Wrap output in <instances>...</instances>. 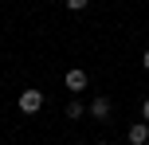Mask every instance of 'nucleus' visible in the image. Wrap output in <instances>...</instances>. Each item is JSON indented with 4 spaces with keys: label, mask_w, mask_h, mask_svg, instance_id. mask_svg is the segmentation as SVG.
Instances as JSON below:
<instances>
[{
    "label": "nucleus",
    "mask_w": 149,
    "mask_h": 145,
    "mask_svg": "<svg viewBox=\"0 0 149 145\" xmlns=\"http://www.w3.org/2000/svg\"><path fill=\"white\" fill-rule=\"evenodd\" d=\"M141 67H145V71H149V51H145V55H141Z\"/></svg>",
    "instance_id": "8"
},
{
    "label": "nucleus",
    "mask_w": 149,
    "mask_h": 145,
    "mask_svg": "<svg viewBox=\"0 0 149 145\" xmlns=\"http://www.w3.org/2000/svg\"><path fill=\"white\" fill-rule=\"evenodd\" d=\"M67 90L71 94H82V90H86V71H82V67H71L67 71Z\"/></svg>",
    "instance_id": "3"
},
{
    "label": "nucleus",
    "mask_w": 149,
    "mask_h": 145,
    "mask_svg": "<svg viewBox=\"0 0 149 145\" xmlns=\"http://www.w3.org/2000/svg\"><path fill=\"white\" fill-rule=\"evenodd\" d=\"M126 141H130V145H145V141H149V122H145V118L126 130Z\"/></svg>",
    "instance_id": "2"
},
{
    "label": "nucleus",
    "mask_w": 149,
    "mask_h": 145,
    "mask_svg": "<svg viewBox=\"0 0 149 145\" xmlns=\"http://www.w3.org/2000/svg\"><path fill=\"white\" fill-rule=\"evenodd\" d=\"M110 98H106V94H98L94 102H90V118H94V122H106V118H110Z\"/></svg>",
    "instance_id": "4"
},
{
    "label": "nucleus",
    "mask_w": 149,
    "mask_h": 145,
    "mask_svg": "<svg viewBox=\"0 0 149 145\" xmlns=\"http://www.w3.org/2000/svg\"><path fill=\"white\" fill-rule=\"evenodd\" d=\"M63 4H67V8H71V12H82V8H86V4H90V0H63Z\"/></svg>",
    "instance_id": "6"
},
{
    "label": "nucleus",
    "mask_w": 149,
    "mask_h": 145,
    "mask_svg": "<svg viewBox=\"0 0 149 145\" xmlns=\"http://www.w3.org/2000/svg\"><path fill=\"white\" fill-rule=\"evenodd\" d=\"M94 145H110V141H94Z\"/></svg>",
    "instance_id": "9"
},
{
    "label": "nucleus",
    "mask_w": 149,
    "mask_h": 145,
    "mask_svg": "<svg viewBox=\"0 0 149 145\" xmlns=\"http://www.w3.org/2000/svg\"><path fill=\"white\" fill-rule=\"evenodd\" d=\"M141 118H145V122H149V98L141 102Z\"/></svg>",
    "instance_id": "7"
},
{
    "label": "nucleus",
    "mask_w": 149,
    "mask_h": 145,
    "mask_svg": "<svg viewBox=\"0 0 149 145\" xmlns=\"http://www.w3.org/2000/svg\"><path fill=\"white\" fill-rule=\"evenodd\" d=\"M82 114H86V106H82L79 98H71V102H67V118L74 122V118H82Z\"/></svg>",
    "instance_id": "5"
},
{
    "label": "nucleus",
    "mask_w": 149,
    "mask_h": 145,
    "mask_svg": "<svg viewBox=\"0 0 149 145\" xmlns=\"http://www.w3.org/2000/svg\"><path fill=\"white\" fill-rule=\"evenodd\" d=\"M43 110V90H24L20 94V114H39Z\"/></svg>",
    "instance_id": "1"
}]
</instances>
